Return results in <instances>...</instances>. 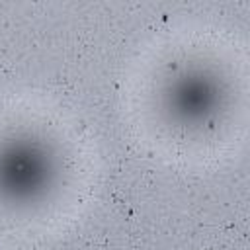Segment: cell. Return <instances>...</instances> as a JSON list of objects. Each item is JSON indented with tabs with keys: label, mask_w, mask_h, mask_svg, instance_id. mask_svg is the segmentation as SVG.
Listing matches in <instances>:
<instances>
[{
	"label": "cell",
	"mask_w": 250,
	"mask_h": 250,
	"mask_svg": "<svg viewBox=\"0 0 250 250\" xmlns=\"http://www.w3.org/2000/svg\"><path fill=\"white\" fill-rule=\"evenodd\" d=\"M61 158L51 141L33 131L0 135V205L27 207L57 184Z\"/></svg>",
	"instance_id": "7a4b0ae2"
},
{
	"label": "cell",
	"mask_w": 250,
	"mask_h": 250,
	"mask_svg": "<svg viewBox=\"0 0 250 250\" xmlns=\"http://www.w3.org/2000/svg\"><path fill=\"white\" fill-rule=\"evenodd\" d=\"M227 96L225 78L203 61H176L164 68L156 84L160 115L174 129L188 133L215 127L227 107Z\"/></svg>",
	"instance_id": "6da1fadb"
}]
</instances>
